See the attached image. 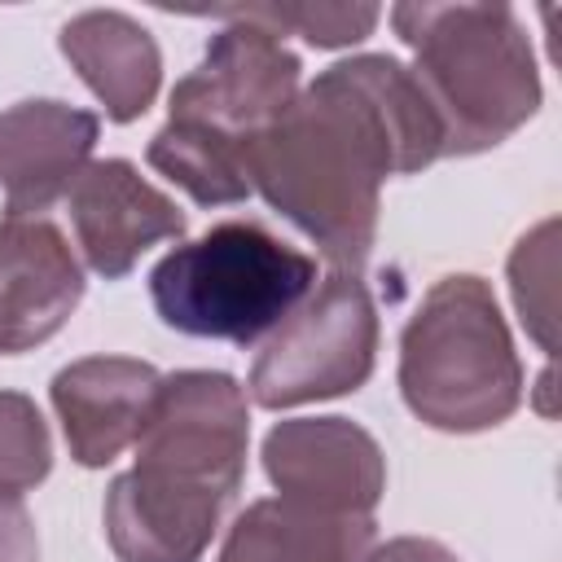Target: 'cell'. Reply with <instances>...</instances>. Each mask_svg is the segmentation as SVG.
<instances>
[{
	"mask_svg": "<svg viewBox=\"0 0 562 562\" xmlns=\"http://www.w3.org/2000/svg\"><path fill=\"white\" fill-rule=\"evenodd\" d=\"M435 158L443 136L413 70L386 53H360L299 88L250 154V184L338 272H360L378 237L382 180Z\"/></svg>",
	"mask_w": 562,
	"mask_h": 562,
	"instance_id": "obj_1",
	"label": "cell"
},
{
	"mask_svg": "<svg viewBox=\"0 0 562 562\" xmlns=\"http://www.w3.org/2000/svg\"><path fill=\"white\" fill-rule=\"evenodd\" d=\"M246 391L220 369L162 378L136 465L105 492V536L119 562H202L224 505L246 474Z\"/></svg>",
	"mask_w": 562,
	"mask_h": 562,
	"instance_id": "obj_2",
	"label": "cell"
},
{
	"mask_svg": "<svg viewBox=\"0 0 562 562\" xmlns=\"http://www.w3.org/2000/svg\"><path fill=\"white\" fill-rule=\"evenodd\" d=\"M391 26L413 48L443 158L492 149L540 110L531 35L509 4H395Z\"/></svg>",
	"mask_w": 562,
	"mask_h": 562,
	"instance_id": "obj_3",
	"label": "cell"
},
{
	"mask_svg": "<svg viewBox=\"0 0 562 562\" xmlns=\"http://www.w3.org/2000/svg\"><path fill=\"white\" fill-rule=\"evenodd\" d=\"M400 391L417 422L474 435L501 426L522 400V364L496 294L457 272L426 290L400 334Z\"/></svg>",
	"mask_w": 562,
	"mask_h": 562,
	"instance_id": "obj_4",
	"label": "cell"
},
{
	"mask_svg": "<svg viewBox=\"0 0 562 562\" xmlns=\"http://www.w3.org/2000/svg\"><path fill=\"white\" fill-rule=\"evenodd\" d=\"M312 285L316 259L255 220H224L167 250L149 272V299L162 325L237 347L272 334L312 294Z\"/></svg>",
	"mask_w": 562,
	"mask_h": 562,
	"instance_id": "obj_5",
	"label": "cell"
},
{
	"mask_svg": "<svg viewBox=\"0 0 562 562\" xmlns=\"http://www.w3.org/2000/svg\"><path fill=\"white\" fill-rule=\"evenodd\" d=\"M224 22L228 26L211 35L202 61L171 88V110L162 127L206 149H220L250 171L259 136L299 97L303 61L285 48L281 35L241 18Z\"/></svg>",
	"mask_w": 562,
	"mask_h": 562,
	"instance_id": "obj_6",
	"label": "cell"
},
{
	"mask_svg": "<svg viewBox=\"0 0 562 562\" xmlns=\"http://www.w3.org/2000/svg\"><path fill=\"white\" fill-rule=\"evenodd\" d=\"M378 356V307L356 272L321 281L268 338L250 369L259 408L334 400L369 382Z\"/></svg>",
	"mask_w": 562,
	"mask_h": 562,
	"instance_id": "obj_7",
	"label": "cell"
},
{
	"mask_svg": "<svg viewBox=\"0 0 562 562\" xmlns=\"http://www.w3.org/2000/svg\"><path fill=\"white\" fill-rule=\"evenodd\" d=\"M263 470L285 501L325 514H373L386 492L378 439L347 417H290L263 435Z\"/></svg>",
	"mask_w": 562,
	"mask_h": 562,
	"instance_id": "obj_8",
	"label": "cell"
},
{
	"mask_svg": "<svg viewBox=\"0 0 562 562\" xmlns=\"http://www.w3.org/2000/svg\"><path fill=\"white\" fill-rule=\"evenodd\" d=\"M70 224L88 268L105 281H119L136 268V259L158 246L184 237V211L154 189L127 158H101L79 171L66 193Z\"/></svg>",
	"mask_w": 562,
	"mask_h": 562,
	"instance_id": "obj_9",
	"label": "cell"
},
{
	"mask_svg": "<svg viewBox=\"0 0 562 562\" xmlns=\"http://www.w3.org/2000/svg\"><path fill=\"white\" fill-rule=\"evenodd\" d=\"M83 299V268L44 215L0 220V356L48 342Z\"/></svg>",
	"mask_w": 562,
	"mask_h": 562,
	"instance_id": "obj_10",
	"label": "cell"
},
{
	"mask_svg": "<svg viewBox=\"0 0 562 562\" xmlns=\"http://www.w3.org/2000/svg\"><path fill=\"white\" fill-rule=\"evenodd\" d=\"M162 373L132 356H88L53 378V408L79 465H110L145 430Z\"/></svg>",
	"mask_w": 562,
	"mask_h": 562,
	"instance_id": "obj_11",
	"label": "cell"
},
{
	"mask_svg": "<svg viewBox=\"0 0 562 562\" xmlns=\"http://www.w3.org/2000/svg\"><path fill=\"white\" fill-rule=\"evenodd\" d=\"M97 114L40 97L0 114V193L9 215H40L70 193L97 145Z\"/></svg>",
	"mask_w": 562,
	"mask_h": 562,
	"instance_id": "obj_12",
	"label": "cell"
},
{
	"mask_svg": "<svg viewBox=\"0 0 562 562\" xmlns=\"http://www.w3.org/2000/svg\"><path fill=\"white\" fill-rule=\"evenodd\" d=\"M57 44L61 57L92 88V97L105 105V119L132 123L154 105L162 79V53L136 18L119 9H88L61 26Z\"/></svg>",
	"mask_w": 562,
	"mask_h": 562,
	"instance_id": "obj_13",
	"label": "cell"
},
{
	"mask_svg": "<svg viewBox=\"0 0 562 562\" xmlns=\"http://www.w3.org/2000/svg\"><path fill=\"white\" fill-rule=\"evenodd\" d=\"M369 544L373 514H325L272 496L237 514L215 562H364Z\"/></svg>",
	"mask_w": 562,
	"mask_h": 562,
	"instance_id": "obj_14",
	"label": "cell"
},
{
	"mask_svg": "<svg viewBox=\"0 0 562 562\" xmlns=\"http://www.w3.org/2000/svg\"><path fill=\"white\" fill-rule=\"evenodd\" d=\"M509 290L522 329L544 356L558 347V220H540L509 255Z\"/></svg>",
	"mask_w": 562,
	"mask_h": 562,
	"instance_id": "obj_15",
	"label": "cell"
},
{
	"mask_svg": "<svg viewBox=\"0 0 562 562\" xmlns=\"http://www.w3.org/2000/svg\"><path fill=\"white\" fill-rule=\"evenodd\" d=\"M215 18H241L272 35H303L316 48H347L378 26L382 9L378 4H246V9H220Z\"/></svg>",
	"mask_w": 562,
	"mask_h": 562,
	"instance_id": "obj_16",
	"label": "cell"
},
{
	"mask_svg": "<svg viewBox=\"0 0 562 562\" xmlns=\"http://www.w3.org/2000/svg\"><path fill=\"white\" fill-rule=\"evenodd\" d=\"M53 470V439L31 395L0 391V492H31Z\"/></svg>",
	"mask_w": 562,
	"mask_h": 562,
	"instance_id": "obj_17",
	"label": "cell"
},
{
	"mask_svg": "<svg viewBox=\"0 0 562 562\" xmlns=\"http://www.w3.org/2000/svg\"><path fill=\"white\" fill-rule=\"evenodd\" d=\"M0 562H40V531L18 492H0Z\"/></svg>",
	"mask_w": 562,
	"mask_h": 562,
	"instance_id": "obj_18",
	"label": "cell"
},
{
	"mask_svg": "<svg viewBox=\"0 0 562 562\" xmlns=\"http://www.w3.org/2000/svg\"><path fill=\"white\" fill-rule=\"evenodd\" d=\"M364 562H457V553L426 536H400V540H386L382 549H373Z\"/></svg>",
	"mask_w": 562,
	"mask_h": 562,
	"instance_id": "obj_19",
	"label": "cell"
}]
</instances>
